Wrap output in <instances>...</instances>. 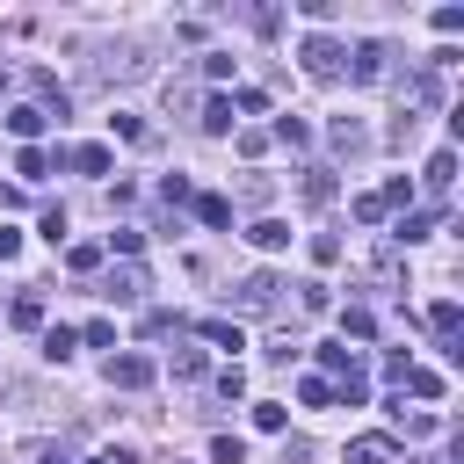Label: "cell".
I'll use <instances>...</instances> for the list:
<instances>
[{
    "label": "cell",
    "mask_w": 464,
    "mask_h": 464,
    "mask_svg": "<svg viewBox=\"0 0 464 464\" xmlns=\"http://www.w3.org/2000/svg\"><path fill=\"white\" fill-rule=\"evenodd\" d=\"M297 58H304V72H312V80H341V72H348V51H341L334 36H304V44H297Z\"/></svg>",
    "instance_id": "1"
},
{
    "label": "cell",
    "mask_w": 464,
    "mask_h": 464,
    "mask_svg": "<svg viewBox=\"0 0 464 464\" xmlns=\"http://www.w3.org/2000/svg\"><path fill=\"white\" fill-rule=\"evenodd\" d=\"M109 246H116V254H138V246H145V232H138V225H116V232H109Z\"/></svg>",
    "instance_id": "34"
},
{
    "label": "cell",
    "mask_w": 464,
    "mask_h": 464,
    "mask_svg": "<svg viewBox=\"0 0 464 464\" xmlns=\"http://www.w3.org/2000/svg\"><path fill=\"white\" fill-rule=\"evenodd\" d=\"M203 130H210V138H225V130H232V102H225V94H210V102H203Z\"/></svg>",
    "instance_id": "17"
},
{
    "label": "cell",
    "mask_w": 464,
    "mask_h": 464,
    "mask_svg": "<svg viewBox=\"0 0 464 464\" xmlns=\"http://www.w3.org/2000/svg\"><path fill=\"white\" fill-rule=\"evenodd\" d=\"M109 384L145 392V384H152V362H145V355H109Z\"/></svg>",
    "instance_id": "5"
},
{
    "label": "cell",
    "mask_w": 464,
    "mask_h": 464,
    "mask_svg": "<svg viewBox=\"0 0 464 464\" xmlns=\"http://www.w3.org/2000/svg\"><path fill=\"white\" fill-rule=\"evenodd\" d=\"M392 420H399L406 435H442V420H435V413H406V392L392 399Z\"/></svg>",
    "instance_id": "13"
},
{
    "label": "cell",
    "mask_w": 464,
    "mask_h": 464,
    "mask_svg": "<svg viewBox=\"0 0 464 464\" xmlns=\"http://www.w3.org/2000/svg\"><path fill=\"white\" fill-rule=\"evenodd\" d=\"M80 341H87V348H116V326H109V319H87V334H80Z\"/></svg>",
    "instance_id": "35"
},
{
    "label": "cell",
    "mask_w": 464,
    "mask_h": 464,
    "mask_svg": "<svg viewBox=\"0 0 464 464\" xmlns=\"http://www.w3.org/2000/svg\"><path fill=\"white\" fill-rule=\"evenodd\" d=\"M174 377H181V384H188V377H203V348H188V341H181V348H174Z\"/></svg>",
    "instance_id": "26"
},
{
    "label": "cell",
    "mask_w": 464,
    "mask_h": 464,
    "mask_svg": "<svg viewBox=\"0 0 464 464\" xmlns=\"http://www.w3.org/2000/svg\"><path fill=\"white\" fill-rule=\"evenodd\" d=\"M72 348H80L72 326H51V334H44V355H51V362H72Z\"/></svg>",
    "instance_id": "20"
},
{
    "label": "cell",
    "mask_w": 464,
    "mask_h": 464,
    "mask_svg": "<svg viewBox=\"0 0 464 464\" xmlns=\"http://www.w3.org/2000/svg\"><path fill=\"white\" fill-rule=\"evenodd\" d=\"M102 464H123V457H102Z\"/></svg>",
    "instance_id": "46"
},
{
    "label": "cell",
    "mask_w": 464,
    "mask_h": 464,
    "mask_svg": "<svg viewBox=\"0 0 464 464\" xmlns=\"http://www.w3.org/2000/svg\"><path fill=\"white\" fill-rule=\"evenodd\" d=\"M283 464H312V442H290V450H283Z\"/></svg>",
    "instance_id": "44"
},
{
    "label": "cell",
    "mask_w": 464,
    "mask_h": 464,
    "mask_svg": "<svg viewBox=\"0 0 464 464\" xmlns=\"http://www.w3.org/2000/svg\"><path fill=\"white\" fill-rule=\"evenodd\" d=\"M44 123H51V116H44L36 102H14V109H7V130H14V138H36Z\"/></svg>",
    "instance_id": "10"
},
{
    "label": "cell",
    "mask_w": 464,
    "mask_h": 464,
    "mask_svg": "<svg viewBox=\"0 0 464 464\" xmlns=\"http://www.w3.org/2000/svg\"><path fill=\"white\" fill-rule=\"evenodd\" d=\"M304 203H334V174L326 167H304Z\"/></svg>",
    "instance_id": "21"
},
{
    "label": "cell",
    "mask_w": 464,
    "mask_h": 464,
    "mask_svg": "<svg viewBox=\"0 0 464 464\" xmlns=\"http://www.w3.org/2000/svg\"><path fill=\"white\" fill-rule=\"evenodd\" d=\"M65 268H72V276H94V268H102V246H65Z\"/></svg>",
    "instance_id": "25"
},
{
    "label": "cell",
    "mask_w": 464,
    "mask_h": 464,
    "mask_svg": "<svg viewBox=\"0 0 464 464\" xmlns=\"http://www.w3.org/2000/svg\"><path fill=\"white\" fill-rule=\"evenodd\" d=\"M44 464H65V457H58V450H51V457H44Z\"/></svg>",
    "instance_id": "45"
},
{
    "label": "cell",
    "mask_w": 464,
    "mask_h": 464,
    "mask_svg": "<svg viewBox=\"0 0 464 464\" xmlns=\"http://www.w3.org/2000/svg\"><path fill=\"white\" fill-rule=\"evenodd\" d=\"M297 304H304V312H326L334 290H326V283H297Z\"/></svg>",
    "instance_id": "30"
},
{
    "label": "cell",
    "mask_w": 464,
    "mask_h": 464,
    "mask_svg": "<svg viewBox=\"0 0 464 464\" xmlns=\"http://www.w3.org/2000/svg\"><path fill=\"white\" fill-rule=\"evenodd\" d=\"M341 334H348V341H370V334H377V319H370L362 304H348V312H341Z\"/></svg>",
    "instance_id": "22"
},
{
    "label": "cell",
    "mask_w": 464,
    "mask_h": 464,
    "mask_svg": "<svg viewBox=\"0 0 464 464\" xmlns=\"http://www.w3.org/2000/svg\"><path fill=\"white\" fill-rule=\"evenodd\" d=\"M232 109H246V116H261V109H268V94H261V87H239V94H232Z\"/></svg>",
    "instance_id": "38"
},
{
    "label": "cell",
    "mask_w": 464,
    "mask_h": 464,
    "mask_svg": "<svg viewBox=\"0 0 464 464\" xmlns=\"http://www.w3.org/2000/svg\"><path fill=\"white\" fill-rule=\"evenodd\" d=\"M196 218H203V225H232V203H225V196H196Z\"/></svg>",
    "instance_id": "24"
},
{
    "label": "cell",
    "mask_w": 464,
    "mask_h": 464,
    "mask_svg": "<svg viewBox=\"0 0 464 464\" xmlns=\"http://www.w3.org/2000/svg\"><path fill=\"white\" fill-rule=\"evenodd\" d=\"M160 196H167V203H196V188H188V174H167V181H160Z\"/></svg>",
    "instance_id": "33"
},
{
    "label": "cell",
    "mask_w": 464,
    "mask_h": 464,
    "mask_svg": "<svg viewBox=\"0 0 464 464\" xmlns=\"http://www.w3.org/2000/svg\"><path fill=\"white\" fill-rule=\"evenodd\" d=\"M326 138H334V152H348V160H355V152H370V130H362L355 116H334V130H326Z\"/></svg>",
    "instance_id": "7"
},
{
    "label": "cell",
    "mask_w": 464,
    "mask_h": 464,
    "mask_svg": "<svg viewBox=\"0 0 464 464\" xmlns=\"http://www.w3.org/2000/svg\"><path fill=\"white\" fill-rule=\"evenodd\" d=\"M384 377H392V384H406V377H413V355H406V348H392V355H384Z\"/></svg>",
    "instance_id": "36"
},
{
    "label": "cell",
    "mask_w": 464,
    "mask_h": 464,
    "mask_svg": "<svg viewBox=\"0 0 464 464\" xmlns=\"http://www.w3.org/2000/svg\"><path fill=\"white\" fill-rule=\"evenodd\" d=\"M297 399H304V406H334V384H326V377H304Z\"/></svg>",
    "instance_id": "31"
},
{
    "label": "cell",
    "mask_w": 464,
    "mask_h": 464,
    "mask_svg": "<svg viewBox=\"0 0 464 464\" xmlns=\"http://www.w3.org/2000/svg\"><path fill=\"white\" fill-rule=\"evenodd\" d=\"M246 239H254L261 254H283V246H290V225H283V218H261V225H254Z\"/></svg>",
    "instance_id": "12"
},
{
    "label": "cell",
    "mask_w": 464,
    "mask_h": 464,
    "mask_svg": "<svg viewBox=\"0 0 464 464\" xmlns=\"http://www.w3.org/2000/svg\"><path fill=\"white\" fill-rule=\"evenodd\" d=\"M377 203H384V210H406V203H413V181H406V174H399V181H384V188H377Z\"/></svg>",
    "instance_id": "23"
},
{
    "label": "cell",
    "mask_w": 464,
    "mask_h": 464,
    "mask_svg": "<svg viewBox=\"0 0 464 464\" xmlns=\"http://www.w3.org/2000/svg\"><path fill=\"white\" fill-rule=\"evenodd\" d=\"M406 392H413V399H442V377H435V370H420V362H413V377H406Z\"/></svg>",
    "instance_id": "27"
},
{
    "label": "cell",
    "mask_w": 464,
    "mask_h": 464,
    "mask_svg": "<svg viewBox=\"0 0 464 464\" xmlns=\"http://www.w3.org/2000/svg\"><path fill=\"white\" fill-rule=\"evenodd\" d=\"M428 232H435V210H406L392 239H399V246H413V239H428Z\"/></svg>",
    "instance_id": "15"
},
{
    "label": "cell",
    "mask_w": 464,
    "mask_h": 464,
    "mask_svg": "<svg viewBox=\"0 0 464 464\" xmlns=\"http://www.w3.org/2000/svg\"><path fill=\"white\" fill-rule=\"evenodd\" d=\"M7 319H14L22 334H29V326H44V297H36V290H22V297L7 304Z\"/></svg>",
    "instance_id": "16"
},
{
    "label": "cell",
    "mask_w": 464,
    "mask_h": 464,
    "mask_svg": "<svg viewBox=\"0 0 464 464\" xmlns=\"http://www.w3.org/2000/svg\"><path fill=\"white\" fill-rule=\"evenodd\" d=\"M203 341H210V348H246V341H239V319H203Z\"/></svg>",
    "instance_id": "19"
},
{
    "label": "cell",
    "mask_w": 464,
    "mask_h": 464,
    "mask_svg": "<svg viewBox=\"0 0 464 464\" xmlns=\"http://www.w3.org/2000/svg\"><path fill=\"white\" fill-rule=\"evenodd\" d=\"M297 348H304V341H297V334H276V341H268V362H290V355H297Z\"/></svg>",
    "instance_id": "41"
},
{
    "label": "cell",
    "mask_w": 464,
    "mask_h": 464,
    "mask_svg": "<svg viewBox=\"0 0 464 464\" xmlns=\"http://www.w3.org/2000/svg\"><path fill=\"white\" fill-rule=\"evenodd\" d=\"M36 232H44V239H51V246H58V239H65V210H58V203H51V210H44V225H36Z\"/></svg>",
    "instance_id": "40"
},
{
    "label": "cell",
    "mask_w": 464,
    "mask_h": 464,
    "mask_svg": "<svg viewBox=\"0 0 464 464\" xmlns=\"http://www.w3.org/2000/svg\"><path fill=\"white\" fill-rule=\"evenodd\" d=\"M65 160H72L80 174H109V145H72Z\"/></svg>",
    "instance_id": "18"
},
{
    "label": "cell",
    "mask_w": 464,
    "mask_h": 464,
    "mask_svg": "<svg viewBox=\"0 0 464 464\" xmlns=\"http://www.w3.org/2000/svg\"><path fill=\"white\" fill-rule=\"evenodd\" d=\"M384 65H392V44H355V58H348V80H384Z\"/></svg>",
    "instance_id": "4"
},
{
    "label": "cell",
    "mask_w": 464,
    "mask_h": 464,
    "mask_svg": "<svg viewBox=\"0 0 464 464\" xmlns=\"http://www.w3.org/2000/svg\"><path fill=\"white\" fill-rule=\"evenodd\" d=\"M29 87H36V94H44V102H51V109H44V116H65V109H72V94H65V87H58V72H51V65H36V72H29Z\"/></svg>",
    "instance_id": "6"
},
{
    "label": "cell",
    "mask_w": 464,
    "mask_h": 464,
    "mask_svg": "<svg viewBox=\"0 0 464 464\" xmlns=\"http://www.w3.org/2000/svg\"><path fill=\"white\" fill-rule=\"evenodd\" d=\"M450 174H457V152H450V145H442V152H435V160H428V167H420V181H428V188H435V196H442V188H450Z\"/></svg>",
    "instance_id": "14"
},
{
    "label": "cell",
    "mask_w": 464,
    "mask_h": 464,
    "mask_svg": "<svg viewBox=\"0 0 464 464\" xmlns=\"http://www.w3.org/2000/svg\"><path fill=\"white\" fill-rule=\"evenodd\" d=\"M319 362H326V377H334V384H348V377H362V362H355V355H348L341 341H319Z\"/></svg>",
    "instance_id": "9"
},
{
    "label": "cell",
    "mask_w": 464,
    "mask_h": 464,
    "mask_svg": "<svg viewBox=\"0 0 464 464\" xmlns=\"http://www.w3.org/2000/svg\"><path fill=\"white\" fill-rule=\"evenodd\" d=\"M254 428H268V435H276V428H283V406H276V399H261V406H254Z\"/></svg>",
    "instance_id": "42"
},
{
    "label": "cell",
    "mask_w": 464,
    "mask_h": 464,
    "mask_svg": "<svg viewBox=\"0 0 464 464\" xmlns=\"http://www.w3.org/2000/svg\"><path fill=\"white\" fill-rule=\"evenodd\" d=\"M14 174H29V181H36V174H51V152H36V145H22V160H14Z\"/></svg>",
    "instance_id": "28"
},
{
    "label": "cell",
    "mask_w": 464,
    "mask_h": 464,
    "mask_svg": "<svg viewBox=\"0 0 464 464\" xmlns=\"http://www.w3.org/2000/svg\"><path fill=\"white\" fill-rule=\"evenodd\" d=\"M268 138H276V145H290V152H304V145H312V123H304V116H276V130H268Z\"/></svg>",
    "instance_id": "11"
},
{
    "label": "cell",
    "mask_w": 464,
    "mask_h": 464,
    "mask_svg": "<svg viewBox=\"0 0 464 464\" xmlns=\"http://www.w3.org/2000/svg\"><path fill=\"white\" fill-rule=\"evenodd\" d=\"M109 130H116V138H130V145H138V138H145V123H138V116H123V109H116V116H109Z\"/></svg>",
    "instance_id": "39"
},
{
    "label": "cell",
    "mask_w": 464,
    "mask_h": 464,
    "mask_svg": "<svg viewBox=\"0 0 464 464\" xmlns=\"http://www.w3.org/2000/svg\"><path fill=\"white\" fill-rule=\"evenodd\" d=\"M276 290H283V283H276L268 268H254V276H239V290H232V304H239V312H268V304H276Z\"/></svg>",
    "instance_id": "2"
},
{
    "label": "cell",
    "mask_w": 464,
    "mask_h": 464,
    "mask_svg": "<svg viewBox=\"0 0 464 464\" xmlns=\"http://www.w3.org/2000/svg\"><path fill=\"white\" fill-rule=\"evenodd\" d=\"M210 464H246V450H239V435H218V442H210Z\"/></svg>",
    "instance_id": "32"
},
{
    "label": "cell",
    "mask_w": 464,
    "mask_h": 464,
    "mask_svg": "<svg viewBox=\"0 0 464 464\" xmlns=\"http://www.w3.org/2000/svg\"><path fill=\"white\" fill-rule=\"evenodd\" d=\"M312 261L334 268V261H341V239H334V232H312Z\"/></svg>",
    "instance_id": "29"
},
{
    "label": "cell",
    "mask_w": 464,
    "mask_h": 464,
    "mask_svg": "<svg viewBox=\"0 0 464 464\" xmlns=\"http://www.w3.org/2000/svg\"><path fill=\"white\" fill-rule=\"evenodd\" d=\"M102 297H116V304H138V297H145V268H116V276L102 283Z\"/></svg>",
    "instance_id": "8"
},
{
    "label": "cell",
    "mask_w": 464,
    "mask_h": 464,
    "mask_svg": "<svg viewBox=\"0 0 464 464\" xmlns=\"http://www.w3.org/2000/svg\"><path fill=\"white\" fill-rule=\"evenodd\" d=\"M239 392H246V370H239V362H232V370H218V399H239Z\"/></svg>",
    "instance_id": "37"
},
{
    "label": "cell",
    "mask_w": 464,
    "mask_h": 464,
    "mask_svg": "<svg viewBox=\"0 0 464 464\" xmlns=\"http://www.w3.org/2000/svg\"><path fill=\"white\" fill-rule=\"evenodd\" d=\"M14 254H22V232H7V225H0V261H14Z\"/></svg>",
    "instance_id": "43"
},
{
    "label": "cell",
    "mask_w": 464,
    "mask_h": 464,
    "mask_svg": "<svg viewBox=\"0 0 464 464\" xmlns=\"http://www.w3.org/2000/svg\"><path fill=\"white\" fill-rule=\"evenodd\" d=\"M348 464H406V450L392 435H355L348 442Z\"/></svg>",
    "instance_id": "3"
}]
</instances>
